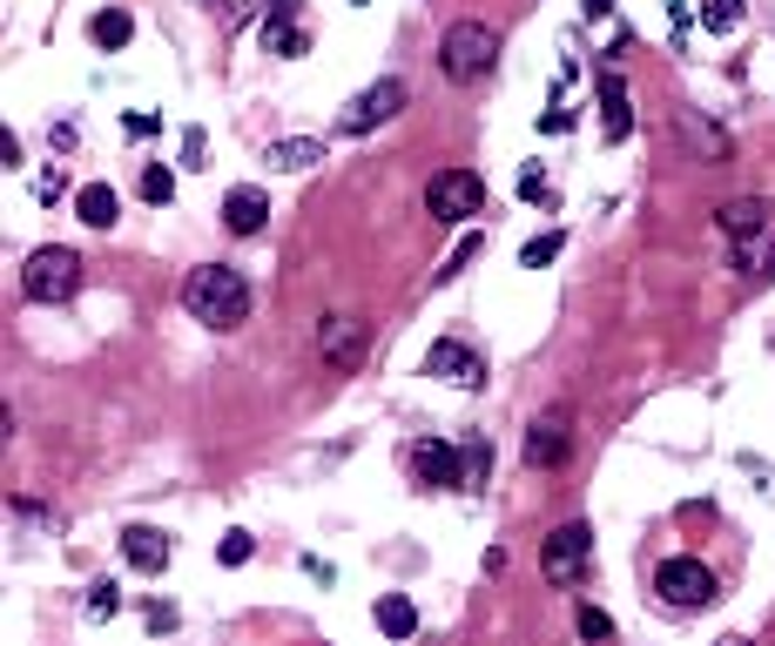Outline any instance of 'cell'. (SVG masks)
<instances>
[{"label":"cell","mask_w":775,"mask_h":646,"mask_svg":"<svg viewBox=\"0 0 775 646\" xmlns=\"http://www.w3.org/2000/svg\"><path fill=\"white\" fill-rule=\"evenodd\" d=\"M654 593H661L675 613H702V606H715V573L702 559H661L654 565Z\"/></svg>","instance_id":"cell-7"},{"label":"cell","mask_w":775,"mask_h":646,"mask_svg":"<svg viewBox=\"0 0 775 646\" xmlns=\"http://www.w3.org/2000/svg\"><path fill=\"white\" fill-rule=\"evenodd\" d=\"M263 48L277 61H297V55H310V34L297 21H263Z\"/></svg>","instance_id":"cell-21"},{"label":"cell","mask_w":775,"mask_h":646,"mask_svg":"<svg viewBox=\"0 0 775 646\" xmlns=\"http://www.w3.org/2000/svg\"><path fill=\"white\" fill-rule=\"evenodd\" d=\"M203 155H210V135L203 129H182V169H210Z\"/></svg>","instance_id":"cell-29"},{"label":"cell","mask_w":775,"mask_h":646,"mask_svg":"<svg viewBox=\"0 0 775 646\" xmlns=\"http://www.w3.org/2000/svg\"><path fill=\"white\" fill-rule=\"evenodd\" d=\"M412 478L425 492H473V471H465V444H445V438H418L405 452Z\"/></svg>","instance_id":"cell-6"},{"label":"cell","mask_w":775,"mask_h":646,"mask_svg":"<svg viewBox=\"0 0 775 646\" xmlns=\"http://www.w3.org/2000/svg\"><path fill=\"white\" fill-rule=\"evenodd\" d=\"M425 210H432V223H473V216H486V176L439 169L432 182H425Z\"/></svg>","instance_id":"cell-5"},{"label":"cell","mask_w":775,"mask_h":646,"mask_svg":"<svg viewBox=\"0 0 775 646\" xmlns=\"http://www.w3.org/2000/svg\"><path fill=\"white\" fill-rule=\"evenodd\" d=\"M539 573H547L553 586H580L594 573V533L587 525H560V533L539 546Z\"/></svg>","instance_id":"cell-8"},{"label":"cell","mask_w":775,"mask_h":646,"mask_svg":"<svg viewBox=\"0 0 775 646\" xmlns=\"http://www.w3.org/2000/svg\"><path fill=\"white\" fill-rule=\"evenodd\" d=\"M129 34H135V21H129V8H102L95 21H88V40L102 55H115V48H129Z\"/></svg>","instance_id":"cell-20"},{"label":"cell","mask_w":775,"mask_h":646,"mask_svg":"<svg viewBox=\"0 0 775 646\" xmlns=\"http://www.w3.org/2000/svg\"><path fill=\"white\" fill-rule=\"evenodd\" d=\"M358 8H365V0H358Z\"/></svg>","instance_id":"cell-38"},{"label":"cell","mask_w":775,"mask_h":646,"mask_svg":"<svg viewBox=\"0 0 775 646\" xmlns=\"http://www.w3.org/2000/svg\"><path fill=\"white\" fill-rule=\"evenodd\" d=\"M492 61H499V34L486 27V21H452L445 27V40H439V68H445V81H486L492 74Z\"/></svg>","instance_id":"cell-3"},{"label":"cell","mask_w":775,"mask_h":646,"mask_svg":"<svg viewBox=\"0 0 775 646\" xmlns=\"http://www.w3.org/2000/svg\"><path fill=\"white\" fill-rule=\"evenodd\" d=\"M122 129L142 142V135H155V129H163V115H148V108H135V115H122Z\"/></svg>","instance_id":"cell-32"},{"label":"cell","mask_w":775,"mask_h":646,"mask_svg":"<svg viewBox=\"0 0 775 646\" xmlns=\"http://www.w3.org/2000/svg\"><path fill=\"white\" fill-rule=\"evenodd\" d=\"M263 162H270V169H284V176H297V169H310V162H324V142H310V135L270 142V148H263Z\"/></svg>","instance_id":"cell-18"},{"label":"cell","mask_w":775,"mask_h":646,"mask_svg":"<svg viewBox=\"0 0 775 646\" xmlns=\"http://www.w3.org/2000/svg\"><path fill=\"white\" fill-rule=\"evenodd\" d=\"M539 129H547V135H567V129H573V108H547V121H539Z\"/></svg>","instance_id":"cell-35"},{"label":"cell","mask_w":775,"mask_h":646,"mask_svg":"<svg viewBox=\"0 0 775 646\" xmlns=\"http://www.w3.org/2000/svg\"><path fill=\"white\" fill-rule=\"evenodd\" d=\"M169 533H155V525H129L122 533V559L135 565V573H148V579H163V565H169Z\"/></svg>","instance_id":"cell-13"},{"label":"cell","mask_w":775,"mask_h":646,"mask_svg":"<svg viewBox=\"0 0 775 646\" xmlns=\"http://www.w3.org/2000/svg\"><path fill=\"white\" fill-rule=\"evenodd\" d=\"M142 202H155V210H169V202H176V176L163 169V162H148V169H142Z\"/></svg>","instance_id":"cell-22"},{"label":"cell","mask_w":775,"mask_h":646,"mask_svg":"<svg viewBox=\"0 0 775 646\" xmlns=\"http://www.w3.org/2000/svg\"><path fill=\"white\" fill-rule=\"evenodd\" d=\"M681 135H688V148H702L708 162H735V142L715 129L708 115H694V108H681Z\"/></svg>","instance_id":"cell-17"},{"label":"cell","mask_w":775,"mask_h":646,"mask_svg":"<svg viewBox=\"0 0 775 646\" xmlns=\"http://www.w3.org/2000/svg\"><path fill=\"white\" fill-rule=\"evenodd\" d=\"M479 250H486V236H465V242H458V250H452V256H445V270H439V283H452V276H458V270H465V263H473V256H479Z\"/></svg>","instance_id":"cell-27"},{"label":"cell","mask_w":775,"mask_h":646,"mask_svg":"<svg viewBox=\"0 0 775 646\" xmlns=\"http://www.w3.org/2000/svg\"><path fill=\"white\" fill-rule=\"evenodd\" d=\"M82 290V256L68 250V242H48V250H34L27 270H21V297L27 303H68Z\"/></svg>","instance_id":"cell-4"},{"label":"cell","mask_w":775,"mask_h":646,"mask_svg":"<svg viewBox=\"0 0 775 646\" xmlns=\"http://www.w3.org/2000/svg\"><path fill=\"white\" fill-rule=\"evenodd\" d=\"M560 250H567V236H560V229H547V236H533L526 250H520V263H526V270H547Z\"/></svg>","instance_id":"cell-24"},{"label":"cell","mask_w":775,"mask_h":646,"mask_svg":"<svg viewBox=\"0 0 775 646\" xmlns=\"http://www.w3.org/2000/svg\"><path fill=\"white\" fill-rule=\"evenodd\" d=\"M425 378H445L452 391H479L486 384V357L473 344H458V337H439L432 350H425Z\"/></svg>","instance_id":"cell-10"},{"label":"cell","mask_w":775,"mask_h":646,"mask_svg":"<svg viewBox=\"0 0 775 646\" xmlns=\"http://www.w3.org/2000/svg\"><path fill=\"white\" fill-rule=\"evenodd\" d=\"M182 303H189L196 323H210V331H237V323H250V283L229 263H203V270L182 276Z\"/></svg>","instance_id":"cell-1"},{"label":"cell","mask_w":775,"mask_h":646,"mask_svg":"<svg viewBox=\"0 0 775 646\" xmlns=\"http://www.w3.org/2000/svg\"><path fill=\"white\" fill-rule=\"evenodd\" d=\"M722 236L735 242V270L749 283H768L775 276V202L768 195H742L722 210Z\"/></svg>","instance_id":"cell-2"},{"label":"cell","mask_w":775,"mask_h":646,"mask_svg":"<svg viewBox=\"0 0 775 646\" xmlns=\"http://www.w3.org/2000/svg\"><path fill=\"white\" fill-rule=\"evenodd\" d=\"M573 626H580V639H613V620L600 613V606H580V620H573Z\"/></svg>","instance_id":"cell-28"},{"label":"cell","mask_w":775,"mask_h":646,"mask_svg":"<svg viewBox=\"0 0 775 646\" xmlns=\"http://www.w3.org/2000/svg\"><path fill=\"white\" fill-rule=\"evenodd\" d=\"M263 216H270V195H263L257 182H237V189L223 195V229H229V236H257Z\"/></svg>","instance_id":"cell-14"},{"label":"cell","mask_w":775,"mask_h":646,"mask_svg":"<svg viewBox=\"0 0 775 646\" xmlns=\"http://www.w3.org/2000/svg\"><path fill=\"white\" fill-rule=\"evenodd\" d=\"M465 471H473V484L492 471V444H486V438H465Z\"/></svg>","instance_id":"cell-30"},{"label":"cell","mask_w":775,"mask_h":646,"mask_svg":"<svg viewBox=\"0 0 775 646\" xmlns=\"http://www.w3.org/2000/svg\"><path fill=\"white\" fill-rule=\"evenodd\" d=\"M567 452H573V418L567 411H539L526 424V465L553 471V465H567Z\"/></svg>","instance_id":"cell-11"},{"label":"cell","mask_w":775,"mask_h":646,"mask_svg":"<svg viewBox=\"0 0 775 646\" xmlns=\"http://www.w3.org/2000/svg\"><path fill=\"white\" fill-rule=\"evenodd\" d=\"M594 88H600V135L607 142H628L634 135V95H628V81H620L613 68H600Z\"/></svg>","instance_id":"cell-12"},{"label":"cell","mask_w":775,"mask_h":646,"mask_svg":"<svg viewBox=\"0 0 775 646\" xmlns=\"http://www.w3.org/2000/svg\"><path fill=\"white\" fill-rule=\"evenodd\" d=\"M371 620H378V633H384V639H412V633H418V606H412L405 593H384Z\"/></svg>","instance_id":"cell-19"},{"label":"cell","mask_w":775,"mask_h":646,"mask_svg":"<svg viewBox=\"0 0 775 646\" xmlns=\"http://www.w3.org/2000/svg\"><path fill=\"white\" fill-rule=\"evenodd\" d=\"M148 633H176V606H148Z\"/></svg>","instance_id":"cell-34"},{"label":"cell","mask_w":775,"mask_h":646,"mask_svg":"<svg viewBox=\"0 0 775 646\" xmlns=\"http://www.w3.org/2000/svg\"><path fill=\"white\" fill-rule=\"evenodd\" d=\"M600 14H613V0H587V21H600Z\"/></svg>","instance_id":"cell-37"},{"label":"cell","mask_w":775,"mask_h":646,"mask_svg":"<svg viewBox=\"0 0 775 646\" xmlns=\"http://www.w3.org/2000/svg\"><path fill=\"white\" fill-rule=\"evenodd\" d=\"M702 27L708 34H735L742 27V0H702Z\"/></svg>","instance_id":"cell-23"},{"label":"cell","mask_w":775,"mask_h":646,"mask_svg":"<svg viewBox=\"0 0 775 646\" xmlns=\"http://www.w3.org/2000/svg\"><path fill=\"white\" fill-rule=\"evenodd\" d=\"M263 21H297V0H270V14Z\"/></svg>","instance_id":"cell-36"},{"label":"cell","mask_w":775,"mask_h":646,"mask_svg":"<svg viewBox=\"0 0 775 646\" xmlns=\"http://www.w3.org/2000/svg\"><path fill=\"white\" fill-rule=\"evenodd\" d=\"M250 552H257L250 533H223V539H216V559H223V565H250Z\"/></svg>","instance_id":"cell-26"},{"label":"cell","mask_w":775,"mask_h":646,"mask_svg":"<svg viewBox=\"0 0 775 646\" xmlns=\"http://www.w3.org/2000/svg\"><path fill=\"white\" fill-rule=\"evenodd\" d=\"M318 350L337 363V371H358V357H365V331L351 316H324L318 323Z\"/></svg>","instance_id":"cell-15"},{"label":"cell","mask_w":775,"mask_h":646,"mask_svg":"<svg viewBox=\"0 0 775 646\" xmlns=\"http://www.w3.org/2000/svg\"><path fill=\"white\" fill-rule=\"evenodd\" d=\"M34 189H41V202H61L68 195V176L61 169H41V182H34Z\"/></svg>","instance_id":"cell-33"},{"label":"cell","mask_w":775,"mask_h":646,"mask_svg":"<svg viewBox=\"0 0 775 646\" xmlns=\"http://www.w3.org/2000/svg\"><path fill=\"white\" fill-rule=\"evenodd\" d=\"M74 216H82L88 229H115L122 223V195H115L108 182H82L74 189Z\"/></svg>","instance_id":"cell-16"},{"label":"cell","mask_w":775,"mask_h":646,"mask_svg":"<svg viewBox=\"0 0 775 646\" xmlns=\"http://www.w3.org/2000/svg\"><path fill=\"white\" fill-rule=\"evenodd\" d=\"M398 108H405V81H398V74H384L378 88H365V95H358L351 108L337 115V135H371L378 121H392Z\"/></svg>","instance_id":"cell-9"},{"label":"cell","mask_w":775,"mask_h":646,"mask_svg":"<svg viewBox=\"0 0 775 646\" xmlns=\"http://www.w3.org/2000/svg\"><path fill=\"white\" fill-rule=\"evenodd\" d=\"M115 613H122V586H115V579H95V586H88V620H115Z\"/></svg>","instance_id":"cell-25"},{"label":"cell","mask_w":775,"mask_h":646,"mask_svg":"<svg viewBox=\"0 0 775 646\" xmlns=\"http://www.w3.org/2000/svg\"><path fill=\"white\" fill-rule=\"evenodd\" d=\"M520 195L526 202H547L553 189H547V169H520Z\"/></svg>","instance_id":"cell-31"}]
</instances>
